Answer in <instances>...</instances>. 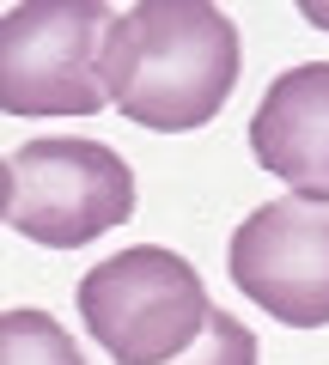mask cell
<instances>
[{
    "label": "cell",
    "instance_id": "obj_1",
    "mask_svg": "<svg viewBox=\"0 0 329 365\" xmlns=\"http://www.w3.org/2000/svg\"><path fill=\"white\" fill-rule=\"evenodd\" d=\"M238 73H244L238 25L208 0H141L134 13H116L104 37L110 104L158 134L213 122Z\"/></svg>",
    "mask_w": 329,
    "mask_h": 365
},
{
    "label": "cell",
    "instance_id": "obj_2",
    "mask_svg": "<svg viewBox=\"0 0 329 365\" xmlns=\"http://www.w3.org/2000/svg\"><path fill=\"white\" fill-rule=\"evenodd\" d=\"M79 317L116 365H171L208 335V287L183 256L134 244L79 280Z\"/></svg>",
    "mask_w": 329,
    "mask_h": 365
},
{
    "label": "cell",
    "instance_id": "obj_3",
    "mask_svg": "<svg viewBox=\"0 0 329 365\" xmlns=\"http://www.w3.org/2000/svg\"><path fill=\"white\" fill-rule=\"evenodd\" d=\"M98 0H19L0 25V104L6 116H92L104 110V37Z\"/></svg>",
    "mask_w": 329,
    "mask_h": 365
},
{
    "label": "cell",
    "instance_id": "obj_4",
    "mask_svg": "<svg viewBox=\"0 0 329 365\" xmlns=\"http://www.w3.org/2000/svg\"><path fill=\"white\" fill-rule=\"evenodd\" d=\"M134 213V177L98 140H31L6 158V225L43 250H79Z\"/></svg>",
    "mask_w": 329,
    "mask_h": 365
},
{
    "label": "cell",
    "instance_id": "obj_5",
    "mask_svg": "<svg viewBox=\"0 0 329 365\" xmlns=\"http://www.w3.org/2000/svg\"><path fill=\"white\" fill-rule=\"evenodd\" d=\"M238 292L287 329L329 323V201H268L232 232L226 250Z\"/></svg>",
    "mask_w": 329,
    "mask_h": 365
},
{
    "label": "cell",
    "instance_id": "obj_6",
    "mask_svg": "<svg viewBox=\"0 0 329 365\" xmlns=\"http://www.w3.org/2000/svg\"><path fill=\"white\" fill-rule=\"evenodd\" d=\"M250 153L268 177L299 189L305 201H329V61L287 67L263 91Z\"/></svg>",
    "mask_w": 329,
    "mask_h": 365
},
{
    "label": "cell",
    "instance_id": "obj_7",
    "mask_svg": "<svg viewBox=\"0 0 329 365\" xmlns=\"http://www.w3.org/2000/svg\"><path fill=\"white\" fill-rule=\"evenodd\" d=\"M0 365H86L67 329L43 311H6L0 317Z\"/></svg>",
    "mask_w": 329,
    "mask_h": 365
},
{
    "label": "cell",
    "instance_id": "obj_8",
    "mask_svg": "<svg viewBox=\"0 0 329 365\" xmlns=\"http://www.w3.org/2000/svg\"><path fill=\"white\" fill-rule=\"evenodd\" d=\"M171 365H256V335L238 323L232 311H213L208 317V335Z\"/></svg>",
    "mask_w": 329,
    "mask_h": 365
},
{
    "label": "cell",
    "instance_id": "obj_9",
    "mask_svg": "<svg viewBox=\"0 0 329 365\" xmlns=\"http://www.w3.org/2000/svg\"><path fill=\"white\" fill-rule=\"evenodd\" d=\"M299 13H305V19H311V25H317V31H329V0H305Z\"/></svg>",
    "mask_w": 329,
    "mask_h": 365
}]
</instances>
